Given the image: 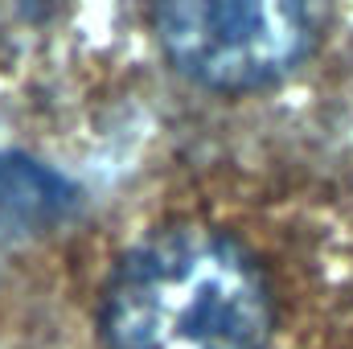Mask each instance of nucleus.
<instances>
[{"label":"nucleus","instance_id":"obj_2","mask_svg":"<svg viewBox=\"0 0 353 349\" xmlns=\"http://www.w3.org/2000/svg\"><path fill=\"white\" fill-rule=\"evenodd\" d=\"M144 41L176 79L222 99L296 83L333 41L345 12L325 4H148Z\"/></svg>","mask_w":353,"mask_h":349},{"label":"nucleus","instance_id":"obj_3","mask_svg":"<svg viewBox=\"0 0 353 349\" xmlns=\"http://www.w3.org/2000/svg\"><path fill=\"white\" fill-rule=\"evenodd\" d=\"M99 12L90 8H29V4H4L0 8V83L12 87V70L29 66L37 54L58 58L70 41H79L74 33H87L90 21Z\"/></svg>","mask_w":353,"mask_h":349},{"label":"nucleus","instance_id":"obj_1","mask_svg":"<svg viewBox=\"0 0 353 349\" xmlns=\"http://www.w3.org/2000/svg\"><path fill=\"white\" fill-rule=\"evenodd\" d=\"M79 349H353V206L234 165L157 185L90 243Z\"/></svg>","mask_w":353,"mask_h":349}]
</instances>
